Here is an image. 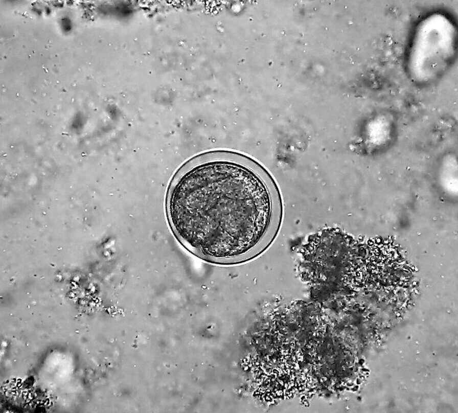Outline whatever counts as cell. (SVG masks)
Wrapping results in <instances>:
<instances>
[{"mask_svg": "<svg viewBox=\"0 0 458 413\" xmlns=\"http://www.w3.org/2000/svg\"><path fill=\"white\" fill-rule=\"evenodd\" d=\"M261 170L239 160L201 158L175 178L167 201L171 227L190 253L235 265L257 257L279 224L275 193Z\"/></svg>", "mask_w": 458, "mask_h": 413, "instance_id": "6da1fadb", "label": "cell"}]
</instances>
